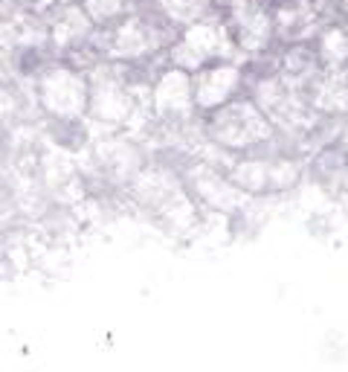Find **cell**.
Here are the masks:
<instances>
[{
    "mask_svg": "<svg viewBox=\"0 0 348 372\" xmlns=\"http://www.w3.org/2000/svg\"><path fill=\"white\" fill-rule=\"evenodd\" d=\"M200 128H203V140H209L212 146L230 154L276 152L279 131L247 93L200 117Z\"/></svg>",
    "mask_w": 348,
    "mask_h": 372,
    "instance_id": "obj_1",
    "label": "cell"
},
{
    "mask_svg": "<svg viewBox=\"0 0 348 372\" xmlns=\"http://www.w3.org/2000/svg\"><path fill=\"white\" fill-rule=\"evenodd\" d=\"M35 105L41 117L50 122H84L90 102V79L87 70L70 61L52 58L32 79Z\"/></svg>",
    "mask_w": 348,
    "mask_h": 372,
    "instance_id": "obj_2",
    "label": "cell"
},
{
    "mask_svg": "<svg viewBox=\"0 0 348 372\" xmlns=\"http://www.w3.org/2000/svg\"><path fill=\"white\" fill-rule=\"evenodd\" d=\"M168 64L174 67H183L189 73L206 67L212 61H224V58H244L235 38H232V29L227 23V17L215 12V15H206L200 20H192L186 23L183 29H177L174 41L168 44ZM247 61V58H244Z\"/></svg>",
    "mask_w": 348,
    "mask_h": 372,
    "instance_id": "obj_3",
    "label": "cell"
},
{
    "mask_svg": "<svg viewBox=\"0 0 348 372\" xmlns=\"http://www.w3.org/2000/svg\"><path fill=\"white\" fill-rule=\"evenodd\" d=\"M145 105L151 111V122H160V125L183 128L200 119V114L195 111V96H192V73L174 64L157 70L145 93Z\"/></svg>",
    "mask_w": 348,
    "mask_h": 372,
    "instance_id": "obj_4",
    "label": "cell"
},
{
    "mask_svg": "<svg viewBox=\"0 0 348 372\" xmlns=\"http://www.w3.org/2000/svg\"><path fill=\"white\" fill-rule=\"evenodd\" d=\"M249 87V64L244 58H224L192 73V96L200 117L244 96Z\"/></svg>",
    "mask_w": 348,
    "mask_h": 372,
    "instance_id": "obj_5",
    "label": "cell"
},
{
    "mask_svg": "<svg viewBox=\"0 0 348 372\" xmlns=\"http://www.w3.org/2000/svg\"><path fill=\"white\" fill-rule=\"evenodd\" d=\"M316 52V61L322 70H343L348 67V26L340 17H331L316 26V32L308 41Z\"/></svg>",
    "mask_w": 348,
    "mask_h": 372,
    "instance_id": "obj_6",
    "label": "cell"
},
{
    "mask_svg": "<svg viewBox=\"0 0 348 372\" xmlns=\"http://www.w3.org/2000/svg\"><path fill=\"white\" fill-rule=\"evenodd\" d=\"M79 3L96 26H108L122 15H128L131 9H136V3L131 0H79Z\"/></svg>",
    "mask_w": 348,
    "mask_h": 372,
    "instance_id": "obj_7",
    "label": "cell"
}]
</instances>
